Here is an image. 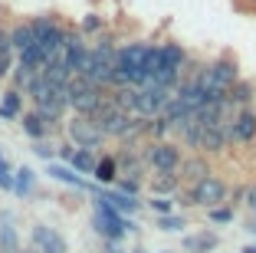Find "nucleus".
Returning a JSON list of instances; mask_svg holds the SVG:
<instances>
[{
	"label": "nucleus",
	"mask_w": 256,
	"mask_h": 253,
	"mask_svg": "<svg viewBox=\"0 0 256 253\" xmlns=\"http://www.w3.org/2000/svg\"><path fill=\"white\" fill-rule=\"evenodd\" d=\"M106 96H108V89L96 86L86 76H72L66 86V99H69V112L72 115H96L98 105L106 102Z\"/></svg>",
	"instance_id": "obj_1"
},
{
	"label": "nucleus",
	"mask_w": 256,
	"mask_h": 253,
	"mask_svg": "<svg viewBox=\"0 0 256 253\" xmlns=\"http://www.w3.org/2000/svg\"><path fill=\"white\" fill-rule=\"evenodd\" d=\"M92 227H96V233H98L102 240H125L128 233L138 227V223H135V220H128L125 214H118V210H115L108 201L96 197V214H92Z\"/></svg>",
	"instance_id": "obj_2"
},
{
	"label": "nucleus",
	"mask_w": 256,
	"mask_h": 253,
	"mask_svg": "<svg viewBox=\"0 0 256 253\" xmlns=\"http://www.w3.org/2000/svg\"><path fill=\"white\" fill-rule=\"evenodd\" d=\"M62 132H66V138L76 145V148L102 151L108 145V138L102 135V128H98V122L92 119V115H72V112H69V119H66V125H62Z\"/></svg>",
	"instance_id": "obj_3"
},
{
	"label": "nucleus",
	"mask_w": 256,
	"mask_h": 253,
	"mask_svg": "<svg viewBox=\"0 0 256 253\" xmlns=\"http://www.w3.org/2000/svg\"><path fill=\"white\" fill-rule=\"evenodd\" d=\"M30 27H33V37H36V46L43 50L46 60H53L60 53L62 40H66V23L60 20L56 14H43V17H30Z\"/></svg>",
	"instance_id": "obj_4"
},
{
	"label": "nucleus",
	"mask_w": 256,
	"mask_h": 253,
	"mask_svg": "<svg viewBox=\"0 0 256 253\" xmlns=\"http://www.w3.org/2000/svg\"><path fill=\"white\" fill-rule=\"evenodd\" d=\"M184 191H188V197H190V207H204V210L220 207V204H226V197H230V184H226L217 171L207 174V178L197 181V184L184 187Z\"/></svg>",
	"instance_id": "obj_5"
},
{
	"label": "nucleus",
	"mask_w": 256,
	"mask_h": 253,
	"mask_svg": "<svg viewBox=\"0 0 256 253\" xmlns=\"http://www.w3.org/2000/svg\"><path fill=\"white\" fill-rule=\"evenodd\" d=\"M184 155L188 151L181 148V142H174V138L144 145V164H148V171H178Z\"/></svg>",
	"instance_id": "obj_6"
},
{
	"label": "nucleus",
	"mask_w": 256,
	"mask_h": 253,
	"mask_svg": "<svg viewBox=\"0 0 256 253\" xmlns=\"http://www.w3.org/2000/svg\"><path fill=\"white\" fill-rule=\"evenodd\" d=\"M171 96H174L171 89L148 82V86L135 89V105H132V115H138V119H158L161 112H164V105L171 102Z\"/></svg>",
	"instance_id": "obj_7"
},
{
	"label": "nucleus",
	"mask_w": 256,
	"mask_h": 253,
	"mask_svg": "<svg viewBox=\"0 0 256 253\" xmlns=\"http://www.w3.org/2000/svg\"><path fill=\"white\" fill-rule=\"evenodd\" d=\"M226 132V142H230V148H243V145L256 142V109L253 105H246V109L236 112V119L230 122V125H224Z\"/></svg>",
	"instance_id": "obj_8"
},
{
	"label": "nucleus",
	"mask_w": 256,
	"mask_h": 253,
	"mask_svg": "<svg viewBox=\"0 0 256 253\" xmlns=\"http://www.w3.org/2000/svg\"><path fill=\"white\" fill-rule=\"evenodd\" d=\"M30 246L36 253H69L66 237L50 223H33L30 227Z\"/></svg>",
	"instance_id": "obj_9"
},
{
	"label": "nucleus",
	"mask_w": 256,
	"mask_h": 253,
	"mask_svg": "<svg viewBox=\"0 0 256 253\" xmlns=\"http://www.w3.org/2000/svg\"><path fill=\"white\" fill-rule=\"evenodd\" d=\"M207 174H214V161L207 155H200V151H188V155H184V161H181V168H178V178H181L184 187L204 181Z\"/></svg>",
	"instance_id": "obj_10"
},
{
	"label": "nucleus",
	"mask_w": 256,
	"mask_h": 253,
	"mask_svg": "<svg viewBox=\"0 0 256 253\" xmlns=\"http://www.w3.org/2000/svg\"><path fill=\"white\" fill-rule=\"evenodd\" d=\"M16 122H20L23 135H26V138H33V142H46V138H53V135L60 132V125H56V122H50V119H43L33 105H30V109H23V115Z\"/></svg>",
	"instance_id": "obj_11"
},
{
	"label": "nucleus",
	"mask_w": 256,
	"mask_h": 253,
	"mask_svg": "<svg viewBox=\"0 0 256 253\" xmlns=\"http://www.w3.org/2000/svg\"><path fill=\"white\" fill-rule=\"evenodd\" d=\"M151 50H154V43L128 40V43L118 46V60H115V66H122V69H142V73H144V63H148ZM144 76H148V73H144Z\"/></svg>",
	"instance_id": "obj_12"
},
{
	"label": "nucleus",
	"mask_w": 256,
	"mask_h": 253,
	"mask_svg": "<svg viewBox=\"0 0 256 253\" xmlns=\"http://www.w3.org/2000/svg\"><path fill=\"white\" fill-rule=\"evenodd\" d=\"M33 109L43 115V119H50V122H56L60 125L62 119L69 115V99H66V86L62 89H53L50 96H43L40 102H33Z\"/></svg>",
	"instance_id": "obj_13"
},
{
	"label": "nucleus",
	"mask_w": 256,
	"mask_h": 253,
	"mask_svg": "<svg viewBox=\"0 0 256 253\" xmlns=\"http://www.w3.org/2000/svg\"><path fill=\"white\" fill-rule=\"evenodd\" d=\"M204 128V125H200ZM226 151H230V142H226V132L224 125H210L200 132V155H207L214 161V158H224Z\"/></svg>",
	"instance_id": "obj_14"
},
{
	"label": "nucleus",
	"mask_w": 256,
	"mask_h": 253,
	"mask_svg": "<svg viewBox=\"0 0 256 253\" xmlns=\"http://www.w3.org/2000/svg\"><path fill=\"white\" fill-rule=\"evenodd\" d=\"M46 174H50L53 181H62V184L76 187V191H96V194H98V184H96V181L82 178V174H76L69 164H53V161H46Z\"/></svg>",
	"instance_id": "obj_15"
},
{
	"label": "nucleus",
	"mask_w": 256,
	"mask_h": 253,
	"mask_svg": "<svg viewBox=\"0 0 256 253\" xmlns=\"http://www.w3.org/2000/svg\"><path fill=\"white\" fill-rule=\"evenodd\" d=\"M144 184H148L151 197H174V194L184 187L181 178H178V171H151Z\"/></svg>",
	"instance_id": "obj_16"
},
{
	"label": "nucleus",
	"mask_w": 256,
	"mask_h": 253,
	"mask_svg": "<svg viewBox=\"0 0 256 253\" xmlns=\"http://www.w3.org/2000/svg\"><path fill=\"white\" fill-rule=\"evenodd\" d=\"M181 246H184V253H214L220 246V233L210 230V227H204L197 233H188L181 240Z\"/></svg>",
	"instance_id": "obj_17"
},
{
	"label": "nucleus",
	"mask_w": 256,
	"mask_h": 253,
	"mask_svg": "<svg viewBox=\"0 0 256 253\" xmlns=\"http://www.w3.org/2000/svg\"><path fill=\"white\" fill-rule=\"evenodd\" d=\"M23 109H26V96L10 86V89L4 92V99H0V119L4 122H16L23 115Z\"/></svg>",
	"instance_id": "obj_18"
},
{
	"label": "nucleus",
	"mask_w": 256,
	"mask_h": 253,
	"mask_svg": "<svg viewBox=\"0 0 256 253\" xmlns=\"http://www.w3.org/2000/svg\"><path fill=\"white\" fill-rule=\"evenodd\" d=\"M92 181H96L98 187H108V184L118 181V161H115L112 151L98 155V164H96V171H92Z\"/></svg>",
	"instance_id": "obj_19"
},
{
	"label": "nucleus",
	"mask_w": 256,
	"mask_h": 253,
	"mask_svg": "<svg viewBox=\"0 0 256 253\" xmlns=\"http://www.w3.org/2000/svg\"><path fill=\"white\" fill-rule=\"evenodd\" d=\"M98 197L102 201H108L118 214H138V207H142V201L138 197H132V194H122V191H108V187H98Z\"/></svg>",
	"instance_id": "obj_20"
},
{
	"label": "nucleus",
	"mask_w": 256,
	"mask_h": 253,
	"mask_svg": "<svg viewBox=\"0 0 256 253\" xmlns=\"http://www.w3.org/2000/svg\"><path fill=\"white\" fill-rule=\"evenodd\" d=\"M10 43H14V53H23V50H30V46H36V37H33L30 20L10 23Z\"/></svg>",
	"instance_id": "obj_21"
},
{
	"label": "nucleus",
	"mask_w": 256,
	"mask_h": 253,
	"mask_svg": "<svg viewBox=\"0 0 256 253\" xmlns=\"http://www.w3.org/2000/svg\"><path fill=\"white\" fill-rule=\"evenodd\" d=\"M96 164H98V151H89V148H76L72 158H69V168H72L76 174H82V178H86V174L92 178Z\"/></svg>",
	"instance_id": "obj_22"
},
{
	"label": "nucleus",
	"mask_w": 256,
	"mask_h": 253,
	"mask_svg": "<svg viewBox=\"0 0 256 253\" xmlns=\"http://www.w3.org/2000/svg\"><path fill=\"white\" fill-rule=\"evenodd\" d=\"M226 99H230L236 109H246V105H253V99H256V86H253L250 79H243V76H240V79L230 86V96H226Z\"/></svg>",
	"instance_id": "obj_23"
},
{
	"label": "nucleus",
	"mask_w": 256,
	"mask_h": 253,
	"mask_svg": "<svg viewBox=\"0 0 256 253\" xmlns=\"http://www.w3.org/2000/svg\"><path fill=\"white\" fill-rule=\"evenodd\" d=\"M36 191V171L33 168H14V194L16 197H30V194Z\"/></svg>",
	"instance_id": "obj_24"
},
{
	"label": "nucleus",
	"mask_w": 256,
	"mask_h": 253,
	"mask_svg": "<svg viewBox=\"0 0 256 253\" xmlns=\"http://www.w3.org/2000/svg\"><path fill=\"white\" fill-rule=\"evenodd\" d=\"M20 250H23V243L16 237V227L4 217L0 220V253H20Z\"/></svg>",
	"instance_id": "obj_25"
},
{
	"label": "nucleus",
	"mask_w": 256,
	"mask_h": 253,
	"mask_svg": "<svg viewBox=\"0 0 256 253\" xmlns=\"http://www.w3.org/2000/svg\"><path fill=\"white\" fill-rule=\"evenodd\" d=\"M106 27H108V23H106V17H102V14H86L82 20H79V33H82V37H92V40L106 30Z\"/></svg>",
	"instance_id": "obj_26"
},
{
	"label": "nucleus",
	"mask_w": 256,
	"mask_h": 253,
	"mask_svg": "<svg viewBox=\"0 0 256 253\" xmlns=\"http://www.w3.org/2000/svg\"><path fill=\"white\" fill-rule=\"evenodd\" d=\"M154 227L164 233H178L188 227V220H184V214H164V217H154Z\"/></svg>",
	"instance_id": "obj_27"
},
{
	"label": "nucleus",
	"mask_w": 256,
	"mask_h": 253,
	"mask_svg": "<svg viewBox=\"0 0 256 253\" xmlns=\"http://www.w3.org/2000/svg\"><path fill=\"white\" fill-rule=\"evenodd\" d=\"M40 73H33V69H26V66H20V63H16V69H14V76H10V79H14V89H20V92H26L30 89V82L36 79Z\"/></svg>",
	"instance_id": "obj_28"
},
{
	"label": "nucleus",
	"mask_w": 256,
	"mask_h": 253,
	"mask_svg": "<svg viewBox=\"0 0 256 253\" xmlns=\"http://www.w3.org/2000/svg\"><path fill=\"white\" fill-rule=\"evenodd\" d=\"M234 217H236V207H230V204H220V207L207 210V220L210 223H234Z\"/></svg>",
	"instance_id": "obj_29"
},
{
	"label": "nucleus",
	"mask_w": 256,
	"mask_h": 253,
	"mask_svg": "<svg viewBox=\"0 0 256 253\" xmlns=\"http://www.w3.org/2000/svg\"><path fill=\"white\" fill-rule=\"evenodd\" d=\"M148 207H151V214H154V217L174 214V201H171V197H151V201H148Z\"/></svg>",
	"instance_id": "obj_30"
},
{
	"label": "nucleus",
	"mask_w": 256,
	"mask_h": 253,
	"mask_svg": "<svg viewBox=\"0 0 256 253\" xmlns=\"http://www.w3.org/2000/svg\"><path fill=\"white\" fill-rule=\"evenodd\" d=\"M33 155L43 158V161H53L56 158V145L53 142H33Z\"/></svg>",
	"instance_id": "obj_31"
},
{
	"label": "nucleus",
	"mask_w": 256,
	"mask_h": 253,
	"mask_svg": "<svg viewBox=\"0 0 256 253\" xmlns=\"http://www.w3.org/2000/svg\"><path fill=\"white\" fill-rule=\"evenodd\" d=\"M144 184H138V181H128V178H118L115 181V191H122V194H132V197H138V191H142Z\"/></svg>",
	"instance_id": "obj_32"
},
{
	"label": "nucleus",
	"mask_w": 256,
	"mask_h": 253,
	"mask_svg": "<svg viewBox=\"0 0 256 253\" xmlns=\"http://www.w3.org/2000/svg\"><path fill=\"white\" fill-rule=\"evenodd\" d=\"M0 56H14V43H10V27L0 23Z\"/></svg>",
	"instance_id": "obj_33"
},
{
	"label": "nucleus",
	"mask_w": 256,
	"mask_h": 253,
	"mask_svg": "<svg viewBox=\"0 0 256 253\" xmlns=\"http://www.w3.org/2000/svg\"><path fill=\"white\" fill-rule=\"evenodd\" d=\"M243 197H246V184H236V187H230L226 204H230V207H243Z\"/></svg>",
	"instance_id": "obj_34"
},
{
	"label": "nucleus",
	"mask_w": 256,
	"mask_h": 253,
	"mask_svg": "<svg viewBox=\"0 0 256 253\" xmlns=\"http://www.w3.org/2000/svg\"><path fill=\"white\" fill-rule=\"evenodd\" d=\"M243 207L250 214H256V181H246V197H243Z\"/></svg>",
	"instance_id": "obj_35"
},
{
	"label": "nucleus",
	"mask_w": 256,
	"mask_h": 253,
	"mask_svg": "<svg viewBox=\"0 0 256 253\" xmlns=\"http://www.w3.org/2000/svg\"><path fill=\"white\" fill-rule=\"evenodd\" d=\"M72 151H76V145H72V142H62V145H60V151H56V155L62 158V164H69V158H72Z\"/></svg>",
	"instance_id": "obj_36"
},
{
	"label": "nucleus",
	"mask_w": 256,
	"mask_h": 253,
	"mask_svg": "<svg viewBox=\"0 0 256 253\" xmlns=\"http://www.w3.org/2000/svg\"><path fill=\"white\" fill-rule=\"evenodd\" d=\"M10 66H14V56H0V82L10 76Z\"/></svg>",
	"instance_id": "obj_37"
},
{
	"label": "nucleus",
	"mask_w": 256,
	"mask_h": 253,
	"mask_svg": "<svg viewBox=\"0 0 256 253\" xmlns=\"http://www.w3.org/2000/svg\"><path fill=\"white\" fill-rule=\"evenodd\" d=\"M243 155H246V164H250V168H256V142L243 145Z\"/></svg>",
	"instance_id": "obj_38"
},
{
	"label": "nucleus",
	"mask_w": 256,
	"mask_h": 253,
	"mask_svg": "<svg viewBox=\"0 0 256 253\" xmlns=\"http://www.w3.org/2000/svg\"><path fill=\"white\" fill-rule=\"evenodd\" d=\"M102 253H122V240H102Z\"/></svg>",
	"instance_id": "obj_39"
},
{
	"label": "nucleus",
	"mask_w": 256,
	"mask_h": 253,
	"mask_svg": "<svg viewBox=\"0 0 256 253\" xmlns=\"http://www.w3.org/2000/svg\"><path fill=\"white\" fill-rule=\"evenodd\" d=\"M0 191H14V171H10V174H0Z\"/></svg>",
	"instance_id": "obj_40"
},
{
	"label": "nucleus",
	"mask_w": 256,
	"mask_h": 253,
	"mask_svg": "<svg viewBox=\"0 0 256 253\" xmlns=\"http://www.w3.org/2000/svg\"><path fill=\"white\" fill-rule=\"evenodd\" d=\"M243 230H246V233H253V237H256V214H250V217H246V227H243Z\"/></svg>",
	"instance_id": "obj_41"
},
{
	"label": "nucleus",
	"mask_w": 256,
	"mask_h": 253,
	"mask_svg": "<svg viewBox=\"0 0 256 253\" xmlns=\"http://www.w3.org/2000/svg\"><path fill=\"white\" fill-rule=\"evenodd\" d=\"M240 253H256V243H250V246H243Z\"/></svg>",
	"instance_id": "obj_42"
},
{
	"label": "nucleus",
	"mask_w": 256,
	"mask_h": 253,
	"mask_svg": "<svg viewBox=\"0 0 256 253\" xmlns=\"http://www.w3.org/2000/svg\"><path fill=\"white\" fill-rule=\"evenodd\" d=\"M20 253H36V250H33V246H23V250Z\"/></svg>",
	"instance_id": "obj_43"
},
{
	"label": "nucleus",
	"mask_w": 256,
	"mask_h": 253,
	"mask_svg": "<svg viewBox=\"0 0 256 253\" xmlns=\"http://www.w3.org/2000/svg\"><path fill=\"white\" fill-rule=\"evenodd\" d=\"M250 7H253V10H256V0H250Z\"/></svg>",
	"instance_id": "obj_44"
},
{
	"label": "nucleus",
	"mask_w": 256,
	"mask_h": 253,
	"mask_svg": "<svg viewBox=\"0 0 256 253\" xmlns=\"http://www.w3.org/2000/svg\"><path fill=\"white\" fill-rule=\"evenodd\" d=\"M0 20H4V7H0Z\"/></svg>",
	"instance_id": "obj_45"
}]
</instances>
